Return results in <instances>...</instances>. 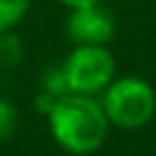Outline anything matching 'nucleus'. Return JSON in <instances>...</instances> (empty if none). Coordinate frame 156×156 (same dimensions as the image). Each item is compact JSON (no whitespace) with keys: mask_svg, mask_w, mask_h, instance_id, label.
Instances as JSON below:
<instances>
[{"mask_svg":"<svg viewBox=\"0 0 156 156\" xmlns=\"http://www.w3.org/2000/svg\"><path fill=\"white\" fill-rule=\"evenodd\" d=\"M48 126L53 140L64 151L76 156H87L101 149L106 142L110 122L101 101L87 94L67 92L55 101L48 112Z\"/></svg>","mask_w":156,"mask_h":156,"instance_id":"nucleus-1","label":"nucleus"},{"mask_svg":"<svg viewBox=\"0 0 156 156\" xmlns=\"http://www.w3.org/2000/svg\"><path fill=\"white\" fill-rule=\"evenodd\" d=\"M101 106L112 126L133 131L151 122L156 112V92L145 78L122 76L103 90Z\"/></svg>","mask_w":156,"mask_h":156,"instance_id":"nucleus-2","label":"nucleus"},{"mask_svg":"<svg viewBox=\"0 0 156 156\" xmlns=\"http://www.w3.org/2000/svg\"><path fill=\"white\" fill-rule=\"evenodd\" d=\"M67 80L69 92L73 94H94L103 92L115 80L117 62L108 46H83L73 44L71 53L60 64Z\"/></svg>","mask_w":156,"mask_h":156,"instance_id":"nucleus-3","label":"nucleus"},{"mask_svg":"<svg viewBox=\"0 0 156 156\" xmlns=\"http://www.w3.org/2000/svg\"><path fill=\"white\" fill-rule=\"evenodd\" d=\"M117 32L115 16L101 2L87 7H78L69 12L67 34L73 44L83 46H108Z\"/></svg>","mask_w":156,"mask_h":156,"instance_id":"nucleus-4","label":"nucleus"},{"mask_svg":"<svg viewBox=\"0 0 156 156\" xmlns=\"http://www.w3.org/2000/svg\"><path fill=\"white\" fill-rule=\"evenodd\" d=\"M30 12V0H0V34L12 32Z\"/></svg>","mask_w":156,"mask_h":156,"instance_id":"nucleus-5","label":"nucleus"},{"mask_svg":"<svg viewBox=\"0 0 156 156\" xmlns=\"http://www.w3.org/2000/svg\"><path fill=\"white\" fill-rule=\"evenodd\" d=\"M19 129V110L9 99L0 97V140H9Z\"/></svg>","mask_w":156,"mask_h":156,"instance_id":"nucleus-6","label":"nucleus"},{"mask_svg":"<svg viewBox=\"0 0 156 156\" xmlns=\"http://www.w3.org/2000/svg\"><path fill=\"white\" fill-rule=\"evenodd\" d=\"M69 9H78V7H87V5H97V2H103V0H58Z\"/></svg>","mask_w":156,"mask_h":156,"instance_id":"nucleus-7","label":"nucleus"},{"mask_svg":"<svg viewBox=\"0 0 156 156\" xmlns=\"http://www.w3.org/2000/svg\"><path fill=\"white\" fill-rule=\"evenodd\" d=\"M0 67H2V62H0Z\"/></svg>","mask_w":156,"mask_h":156,"instance_id":"nucleus-8","label":"nucleus"}]
</instances>
